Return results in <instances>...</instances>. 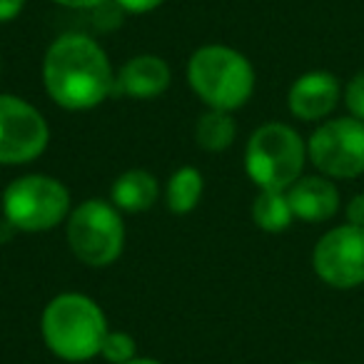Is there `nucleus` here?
<instances>
[{
	"instance_id": "nucleus-1",
	"label": "nucleus",
	"mask_w": 364,
	"mask_h": 364,
	"mask_svg": "<svg viewBox=\"0 0 364 364\" xmlns=\"http://www.w3.org/2000/svg\"><path fill=\"white\" fill-rule=\"evenodd\" d=\"M43 77L50 97L65 110H90L100 105L115 87L102 48L77 33L53 43L46 55Z\"/></svg>"
},
{
	"instance_id": "nucleus-2",
	"label": "nucleus",
	"mask_w": 364,
	"mask_h": 364,
	"mask_svg": "<svg viewBox=\"0 0 364 364\" xmlns=\"http://www.w3.org/2000/svg\"><path fill=\"white\" fill-rule=\"evenodd\" d=\"M105 334V314L85 294H60L43 314V337L48 347L68 362H87L100 354Z\"/></svg>"
},
{
	"instance_id": "nucleus-3",
	"label": "nucleus",
	"mask_w": 364,
	"mask_h": 364,
	"mask_svg": "<svg viewBox=\"0 0 364 364\" xmlns=\"http://www.w3.org/2000/svg\"><path fill=\"white\" fill-rule=\"evenodd\" d=\"M190 87L213 110H237L255 90V70L247 58L225 46H205L190 58Z\"/></svg>"
},
{
	"instance_id": "nucleus-4",
	"label": "nucleus",
	"mask_w": 364,
	"mask_h": 364,
	"mask_svg": "<svg viewBox=\"0 0 364 364\" xmlns=\"http://www.w3.org/2000/svg\"><path fill=\"white\" fill-rule=\"evenodd\" d=\"M304 142L292 127L267 122L252 132L245 152L247 175L259 190L287 193L304 167Z\"/></svg>"
},
{
	"instance_id": "nucleus-5",
	"label": "nucleus",
	"mask_w": 364,
	"mask_h": 364,
	"mask_svg": "<svg viewBox=\"0 0 364 364\" xmlns=\"http://www.w3.org/2000/svg\"><path fill=\"white\" fill-rule=\"evenodd\" d=\"M70 210V195L65 185L46 175H26L11 182L3 195L6 220L26 232L53 230Z\"/></svg>"
},
{
	"instance_id": "nucleus-6",
	"label": "nucleus",
	"mask_w": 364,
	"mask_h": 364,
	"mask_svg": "<svg viewBox=\"0 0 364 364\" xmlns=\"http://www.w3.org/2000/svg\"><path fill=\"white\" fill-rule=\"evenodd\" d=\"M68 242L75 257L90 267H107L122 252L125 228L117 208L105 200H85L68 223Z\"/></svg>"
},
{
	"instance_id": "nucleus-7",
	"label": "nucleus",
	"mask_w": 364,
	"mask_h": 364,
	"mask_svg": "<svg viewBox=\"0 0 364 364\" xmlns=\"http://www.w3.org/2000/svg\"><path fill=\"white\" fill-rule=\"evenodd\" d=\"M309 160L329 177H357L364 172V122L357 117L329 120L309 137Z\"/></svg>"
},
{
	"instance_id": "nucleus-8",
	"label": "nucleus",
	"mask_w": 364,
	"mask_h": 364,
	"mask_svg": "<svg viewBox=\"0 0 364 364\" xmlns=\"http://www.w3.org/2000/svg\"><path fill=\"white\" fill-rule=\"evenodd\" d=\"M48 125L43 115L26 100L0 95V165L31 162L46 150Z\"/></svg>"
},
{
	"instance_id": "nucleus-9",
	"label": "nucleus",
	"mask_w": 364,
	"mask_h": 364,
	"mask_svg": "<svg viewBox=\"0 0 364 364\" xmlns=\"http://www.w3.org/2000/svg\"><path fill=\"white\" fill-rule=\"evenodd\" d=\"M312 262L329 287H359L364 282V228L342 225L329 230L314 247Z\"/></svg>"
},
{
	"instance_id": "nucleus-10",
	"label": "nucleus",
	"mask_w": 364,
	"mask_h": 364,
	"mask_svg": "<svg viewBox=\"0 0 364 364\" xmlns=\"http://www.w3.org/2000/svg\"><path fill=\"white\" fill-rule=\"evenodd\" d=\"M289 110L299 120H319L339 102V80L329 73H307L289 87Z\"/></svg>"
},
{
	"instance_id": "nucleus-11",
	"label": "nucleus",
	"mask_w": 364,
	"mask_h": 364,
	"mask_svg": "<svg viewBox=\"0 0 364 364\" xmlns=\"http://www.w3.org/2000/svg\"><path fill=\"white\" fill-rule=\"evenodd\" d=\"M289 208L294 218L304 223H324L339 208V193L324 177H302L287 190Z\"/></svg>"
},
{
	"instance_id": "nucleus-12",
	"label": "nucleus",
	"mask_w": 364,
	"mask_h": 364,
	"mask_svg": "<svg viewBox=\"0 0 364 364\" xmlns=\"http://www.w3.org/2000/svg\"><path fill=\"white\" fill-rule=\"evenodd\" d=\"M170 85V68L162 58L140 55L122 65L115 87L132 97H155Z\"/></svg>"
},
{
	"instance_id": "nucleus-13",
	"label": "nucleus",
	"mask_w": 364,
	"mask_h": 364,
	"mask_svg": "<svg viewBox=\"0 0 364 364\" xmlns=\"http://www.w3.org/2000/svg\"><path fill=\"white\" fill-rule=\"evenodd\" d=\"M157 180L145 170H130L112 182L110 198L117 210L125 213H145L157 200Z\"/></svg>"
},
{
	"instance_id": "nucleus-14",
	"label": "nucleus",
	"mask_w": 364,
	"mask_h": 364,
	"mask_svg": "<svg viewBox=\"0 0 364 364\" xmlns=\"http://www.w3.org/2000/svg\"><path fill=\"white\" fill-rule=\"evenodd\" d=\"M294 213L289 208L287 193H277V190H262L259 198L252 205V220L257 228L264 232H282L289 228Z\"/></svg>"
},
{
	"instance_id": "nucleus-15",
	"label": "nucleus",
	"mask_w": 364,
	"mask_h": 364,
	"mask_svg": "<svg viewBox=\"0 0 364 364\" xmlns=\"http://www.w3.org/2000/svg\"><path fill=\"white\" fill-rule=\"evenodd\" d=\"M200 195H203V175L195 167H182L167 182V208L177 215L198 208Z\"/></svg>"
},
{
	"instance_id": "nucleus-16",
	"label": "nucleus",
	"mask_w": 364,
	"mask_h": 364,
	"mask_svg": "<svg viewBox=\"0 0 364 364\" xmlns=\"http://www.w3.org/2000/svg\"><path fill=\"white\" fill-rule=\"evenodd\" d=\"M235 132H237V127H235V120L230 117V112L210 110L200 117L195 137H198L200 147H205V150H210V152H220L232 145Z\"/></svg>"
},
{
	"instance_id": "nucleus-17",
	"label": "nucleus",
	"mask_w": 364,
	"mask_h": 364,
	"mask_svg": "<svg viewBox=\"0 0 364 364\" xmlns=\"http://www.w3.org/2000/svg\"><path fill=\"white\" fill-rule=\"evenodd\" d=\"M100 354L112 364H125L135 359V339L127 332H107L102 339Z\"/></svg>"
},
{
	"instance_id": "nucleus-18",
	"label": "nucleus",
	"mask_w": 364,
	"mask_h": 364,
	"mask_svg": "<svg viewBox=\"0 0 364 364\" xmlns=\"http://www.w3.org/2000/svg\"><path fill=\"white\" fill-rule=\"evenodd\" d=\"M344 100H347V107L352 112V117L364 122V73L354 75L347 85V92H344Z\"/></svg>"
},
{
	"instance_id": "nucleus-19",
	"label": "nucleus",
	"mask_w": 364,
	"mask_h": 364,
	"mask_svg": "<svg viewBox=\"0 0 364 364\" xmlns=\"http://www.w3.org/2000/svg\"><path fill=\"white\" fill-rule=\"evenodd\" d=\"M115 3L127 13H150L157 6H162L165 0H115Z\"/></svg>"
},
{
	"instance_id": "nucleus-20",
	"label": "nucleus",
	"mask_w": 364,
	"mask_h": 364,
	"mask_svg": "<svg viewBox=\"0 0 364 364\" xmlns=\"http://www.w3.org/2000/svg\"><path fill=\"white\" fill-rule=\"evenodd\" d=\"M347 220H349V225H354V228H364V195H357V198L349 200Z\"/></svg>"
},
{
	"instance_id": "nucleus-21",
	"label": "nucleus",
	"mask_w": 364,
	"mask_h": 364,
	"mask_svg": "<svg viewBox=\"0 0 364 364\" xmlns=\"http://www.w3.org/2000/svg\"><path fill=\"white\" fill-rule=\"evenodd\" d=\"M26 6V0H0V23H8Z\"/></svg>"
},
{
	"instance_id": "nucleus-22",
	"label": "nucleus",
	"mask_w": 364,
	"mask_h": 364,
	"mask_svg": "<svg viewBox=\"0 0 364 364\" xmlns=\"http://www.w3.org/2000/svg\"><path fill=\"white\" fill-rule=\"evenodd\" d=\"M55 3L68 8H92V6H100L102 0H55Z\"/></svg>"
},
{
	"instance_id": "nucleus-23",
	"label": "nucleus",
	"mask_w": 364,
	"mask_h": 364,
	"mask_svg": "<svg viewBox=\"0 0 364 364\" xmlns=\"http://www.w3.org/2000/svg\"><path fill=\"white\" fill-rule=\"evenodd\" d=\"M125 364H160V362H155V359H147V357H135V359H130V362H125Z\"/></svg>"
},
{
	"instance_id": "nucleus-24",
	"label": "nucleus",
	"mask_w": 364,
	"mask_h": 364,
	"mask_svg": "<svg viewBox=\"0 0 364 364\" xmlns=\"http://www.w3.org/2000/svg\"><path fill=\"white\" fill-rule=\"evenodd\" d=\"M307 364H309V362H307Z\"/></svg>"
}]
</instances>
